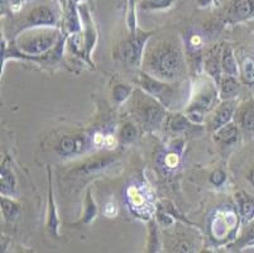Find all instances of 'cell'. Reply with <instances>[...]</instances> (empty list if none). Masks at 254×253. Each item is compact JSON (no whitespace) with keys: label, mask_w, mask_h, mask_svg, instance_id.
Here are the masks:
<instances>
[{"label":"cell","mask_w":254,"mask_h":253,"mask_svg":"<svg viewBox=\"0 0 254 253\" xmlns=\"http://www.w3.org/2000/svg\"><path fill=\"white\" fill-rule=\"evenodd\" d=\"M144 71L159 80L173 83L185 73V60L180 46L172 42H159L143 57Z\"/></svg>","instance_id":"1"},{"label":"cell","mask_w":254,"mask_h":253,"mask_svg":"<svg viewBox=\"0 0 254 253\" xmlns=\"http://www.w3.org/2000/svg\"><path fill=\"white\" fill-rule=\"evenodd\" d=\"M61 39L57 29L51 27L32 28L20 32L15 39V48L13 51L6 50L5 42L1 41V65L5 64L6 57H13L39 61V56L45 55L52 50Z\"/></svg>","instance_id":"2"},{"label":"cell","mask_w":254,"mask_h":253,"mask_svg":"<svg viewBox=\"0 0 254 253\" xmlns=\"http://www.w3.org/2000/svg\"><path fill=\"white\" fill-rule=\"evenodd\" d=\"M135 114L145 131H157L166 119V110L162 104L147 92L137 99Z\"/></svg>","instance_id":"3"},{"label":"cell","mask_w":254,"mask_h":253,"mask_svg":"<svg viewBox=\"0 0 254 253\" xmlns=\"http://www.w3.org/2000/svg\"><path fill=\"white\" fill-rule=\"evenodd\" d=\"M149 37H151V33H137L134 36H130V38L122 42L118 46V57L131 66H139L143 62L144 48Z\"/></svg>","instance_id":"4"},{"label":"cell","mask_w":254,"mask_h":253,"mask_svg":"<svg viewBox=\"0 0 254 253\" xmlns=\"http://www.w3.org/2000/svg\"><path fill=\"white\" fill-rule=\"evenodd\" d=\"M139 83L144 92H147L151 96H153L154 99H157L163 106H168L176 99V96H175L176 90L173 89L170 83L159 80V79L147 74L145 71L144 73H140Z\"/></svg>","instance_id":"5"},{"label":"cell","mask_w":254,"mask_h":253,"mask_svg":"<svg viewBox=\"0 0 254 253\" xmlns=\"http://www.w3.org/2000/svg\"><path fill=\"white\" fill-rule=\"evenodd\" d=\"M57 23H59V15L55 9L51 8L50 5H38L32 8L27 13L24 20L22 22V27L19 28V32L32 28H55Z\"/></svg>","instance_id":"6"},{"label":"cell","mask_w":254,"mask_h":253,"mask_svg":"<svg viewBox=\"0 0 254 253\" xmlns=\"http://www.w3.org/2000/svg\"><path fill=\"white\" fill-rule=\"evenodd\" d=\"M127 198H128L129 206L134 214L149 219L151 214L153 213L151 201L152 196L143 185H134V186L129 187L127 191Z\"/></svg>","instance_id":"7"},{"label":"cell","mask_w":254,"mask_h":253,"mask_svg":"<svg viewBox=\"0 0 254 253\" xmlns=\"http://www.w3.org/2000/svg\"><path fill=\"white\" fill-rule=\"evenodd\" d=\"M252 18H254V0H233L226 10L225 22L237 24Z\"/></svg>","instance_id":"8"},{"label":"cell","mask_w":254,"mask_h":253,"mask_svg":"<svg viewBox=\"0 0 254 253\" xmlns=\"http://www.w3.org/2000/svg\"><path fill=\"white\" fill-rule=\"evenodd\" d=\"M78 11H80V18L82 20V24H84V47L85 52H86V59L87 61H90V56H91V51L94 50L96 43V36L95 27H94V23H92L91 17H90V11L87 9V6L85 4L78 6Z\"/></svg>","instance_id":"9"},{"label":"cell","mask_w":254,"mask_h":253,"mask_svg":"<svg viewBox=\"0 0 254 253\" xmlns=\"http://www.w3.org/2000/svg\"><path fill=\"white\" fill-rule=\"evenodd\" d=\"M235 113V105L234 101H223V104L218 106V109L215 110V114L212 117L211 124H210V129L212 132H216L218 129H220L224 125L229 124L233 120Z\"/></svg>","instance_id":"10"},{"label":"cell","mask_w":254,"mask_h":253,"mask_svg":"<svg viewBox=\"0 0 254 253\" xmlns=\"http://www.w3.org/2000/svg\"><path fill=\"white\" fill-rule=\"evenodd\" d=\"M117 162V157L115 156H103L98 157L95 160H90V161H86L85 164H82L81 166H78L73 173L78 176H86L91 175V173H96L99 171H103L108 167L112 166L113 164Z\"/></svg>","instance_id":"11"},{"label":"cell","mask_w":254,"mask_h":253,"mask_svg":"<svg viewBox=\"0 0 254 253\" xmlns=\"http://www.w3.org/2000/svg\"><path fill=\"white\" fill-rule=\"evenodd\" d=\"M221 51L223 50H220L219 47L214 48L212 51H210L205 60V70H206L207 75L216 84V86L224 75L223 67H221Z\"/></svg>","instance_id":"12"},{"label":"cell","mask_w":254,"mask_h":253,"mask_svg":"<svg viewBox=\"0 0 254 253\" xmlns=\"http://www.w3.org/2000/svg\"><path fill=\"white\" fill-rule=\"evenodd\" d=\"M218 87L221 101L234 100L240 92V84L235 76L223 75L220 83L218 84Z\"/></svg>","instance_id":"13"},{"label":"cell","mask_w":254,"mask_h":253,"mask_svg":"<svg viewBox=\"0 0 254 253\" xmlns=\"http://www.w3.org/2000/svg\"><path fill=\"white\" fill-rule=\"evenodd\" d=\"M234 198L239 217L244 222H252L254 219V196L244 191H239L238 194H235Z\"/></svg>","instance_id":"14"},{"label":"cell","mask_w":254,"mask_h":253,"mask_svg":"<svg viewBox=\"0 0 254 253\" xmlns=\"http://www.w3.org/2000/svg\"><path fill=\"white\" fill-rule=\"evenodd\" d=\"M85 145H86L85 141L80 137L66 136L60 141L57 146V152L61 157H70L81 152Z\"/></svg>","instance_id":"15"},{"label":"cell","mask_w":254,"mask_h":253,"mask_svg":"<svg viewBox=\"0 0 254 253\" xmlns=\"http://www.w3.org/2000/svg\"><path fill=\"white\" fill-rule=\"evenodd\" d=\"M214 137L218 143H220L224 147H230L239 139V129L234 123L230 122L229 124L224 125L220 129L214 132Z\"/></svg>","instance_id":"16"},{"label":"cell","mask_w":254,"mask_h":253,"mask_svg":"<svg viewBox=\"0 0 254 253\" xmlns=\"http://www.w3.org/2000/svg\"><path fill=\"white\" fill-rule=\"evenodd\" d=\"M48 222L47 227L53 237H59V215H57L55 199L52 194V182H51V170L48 169Z\"/></svg>","instance_id":"17"},{"label":"cell","mask_w":254,"mask_h":253,"mask_svg":"<svg viewBox=\"0 0 254 253\" xmlns=\"http://www.w3.org/2000/svg\"><path fill=\"white\" fill-rule=\"evenodd\" d=\"M0 182H1V195L3 196H15L17 195V180H15L14 172L10 170V167L3 165L1 166V172H0Z\"/></svg>","instance_id":"18"},{"label":"cell","mask_w":254,"mask_h":253,"mask_svg":"<svg viewBox=\"0 0 254 253\" xmlns=\"http://www.w3.org/2000/svg\"><path fill=\"white\" fill-rule=\"evenodd\" d=\"M221 67H223L224 75L237 78L239 74V66H238L234 51L230 45H224L223 51H221Z\"/></svg>","instance_id":"19"},{"label":"cell","mask_w":254,"mask_h":253,"mask_svg":"<svg viewBox=\"0 0 254 253\" xmlns=\"http://www.w3.org/2000/svg\"><path fill=\"white\" fill-rule=\"evenodd\" d=\"M240 127L246 133L254 134V101L249 100L244 104L239 117Z\"/></svg>","instance_id":"20"},{"label":"cell","mask_w":254,"mask_h":253,"mask_svg":"<svg viewBox=\"0 0 254 253\" xmlns=\"http://www.w3.org/2000/svg\"><path fill=\"white\" fill-rule=\"evenodd\" d=\"M239 74L242 81L246 85H248V86L254 85V59L252 56H246L242 60V64H240L239 67Z\"/></svg>","instance_id":"21"},{"label":"cell","mask_w":254,"mask_h":253,"mask_svg":"<svg viewBox=\"0 0 254 253\" xmlns=\"http://www.w3.org/2000/svg\"><path fill=\"white\" fill-rule=\"evenodd\" d=\"M1 212L8 222H14L20 212L19 204L15 203L14 200H10L9 196H4L1 199Z\"/></svg>","instance_id":"22"},{"label":"cell","mask_w":254,"mask_h":253,"mask_svg":"<svg viewBox=\"0 0 254 253\" xmlns=\"http://www.w3.org/2000/svg\"><path fill=\"white\" fill-rule=\"evenodd\" d=\"M96 215H98V205L92 198L91 190L89 189L86 192V199H85V212L84 217H82V223L90 224L91 222H94Z\"/></svg>","instance_id":"23"},{"label":"cell","mask_w":254,"mask_h":253,"mask_svg":"<svg viewBox=\"0 0 254 253\" xmlns=\"http://www.w3.org/2000/svg\"><path fill=\"white\" fill-rule=\"evenodd\" d=\"M192 125L196 124L190 122L189 118L185 114H175L171 118L170 122H168V127H170L171 131L175 132V133H182V132L187 131L190 127H192Z\"/></svg>","instance_id":"24"},{"label":"cell","mask_w":254,"mask_h":253,"mask_svg":"<svg viewBox=\"0 0 254 253\" xmlns=\"http://www.w3.org/2000/svg\"><path fill=\"white\" fill-rule=\"evenodd\" d=\"M175 1L176 0H142L139 8L147 11L166 10V9H170L175 4Z\"/></svg>","instance_id":"25"},{"label":"cell","mask_w":254,"mask_h":253,"mask_svg":"<svg viewBox=\"0 0 254 253\" xmlns=\"http://www.w3.org/2000/svg\"><path fill=\"white\" fill-rule=\"evenodd\" d=\"M138 137V129L134 124H124L122 128L119 129V134H118V139L120 143L123 145H129L133 143Z\"/></svg>","instance_id":"26"},{"label":"cell","mask_w":254,"mask_h":253,"mask_svg":"<svg viewBox=\"0 0 254 253\" xmlns=\"http://www.w3.org/2000/svg\"><path fill=\"white\" fill-rule=\"evenodd\" d=\"M131 94H133V89H131L130 85H127V84H117L113 87V100L117 104L127 101Z\"/></svg>","instance_id":"27"},{"label":"cell","mask_w":254,"mask_h":253,"mask_svg":"<svg viewBox=\"0 0 254 253\" xmlns=\"http://www.w3.org/2000/svg\"><path fill=\"white\" fill-rule=\"evenodd\" d=\"M249 246H254V223L249 226V228L244 232V234L240 237L237 242L229 245V248H232L233 251L235 250H242V248L249 247Z\"/></svg>","instance_id":"28"},{"label":"cell","mask_w":254,"mask_h":253,"mask_svg":"<svg viewBox=\"0 0 254 253\" xmlns=\"http://www.w3.org/2000/svg\"><path fill=\"white\" fill-rule=\"evenodd\" d=\"M161 248V242L158 238V229L154 222L149 223V241H148V252H158Z\"/></svg>","instance_id":"29"},{"label":"cell","mask_w":254,"mask_h":253,"mask_svg":"<svg viewBox=\"0 0 254 253\" xmlns=\"http://www.w3.org/2000/svg\"><path fill=\"white\" fill-rule=\"evenodd\" d=\"M157 219H158L159 224L165 227V228H168L175 223L173 215L170 212H167L165 208H159L157 210Z\"/></svg>","instance_id":"30"},{"label":"cell","mask_w":254,"mask_h":253,"mask_svg":"<svg viewBox=\"0 0 254 253\" xmlns=\"http://www.w3.org/2000/svg\"><path fill=\"white\" fill-rule=\"evenodd\" d=\"M226 181V173L221 170H215L210 175V182L215 187H221Z\"/></svg>","instance_id":"31"},{"label":"cell","mask_w":254,"mask_h":253,"mask_svg":"<svg viewBox=\"0 0 254 253\" xmlns=\"http://www.w3.org/2000/svg\"><path fill=\"white\" fill-rule=\"evenodd\" d=\"M187 47L192 51H197L202 47V37L200 34H191L189 42H187Z\"/></svg>","instance_id":"32"},{"label":"cell","mask_w":254,"mask_h":253,"mask_svg":"<svg viewBox=\"0 0 254 253\" xmlns=\"http://www.w3.org/2000/svg\"><path fill=\"white\" fill-rule=\"evenodd\" d=\"M117 214H118L117 203L113 200H109L105 204V208H104V215H105L106 218H110V219H112V218H114Z\"/></svg>","instance_id":"33"},{"label":"cell","mask_w":254,"mask_h":253,"mask_svg":"<svg viewBox=\"0 0 254 253\" xmlns=\"http://www.w3.org/2000/svg\"><path fill=\"white\" fill-rule=\"evenodd\" d=\"M196 3L200 8L205 9V8H210V6H214L216 3H218V0H196Z\"/></svg>","instance_id":"34"},{"label":"cell","mask_w":254,"mask_h":253,"mask_svg":"<svg viewBox=\"0 0 254 253\" xmlns=\"http://www.w3.org/2000/svg\"><path fill=\"white\" fill-rule=\"evenodd\" d=\"M247 178H248L249 182H251V184L254 186V167L251 170V172L248 173V177H247Z\"/></svg>","instance_id":"35"}]
</instances>
